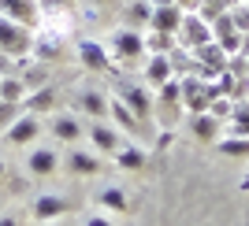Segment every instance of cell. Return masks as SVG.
<instances>
[{"label":"cell","instance_id":"4","mask_svg":"<svg viewBox=\"0 0 249 226\" xmlns=\"http://www.w3.org/2000/svg\"><path fill=\"white\" fill-rule=\"evenodd\" d=\"M175 41L182 45V48H201V45L212 41V26H208L205 19H201L197 11H186L182 15V22H178V33H175Z\"/></svg>","mask_w":249,"mask_h":226},{"label":"cell","instance_id":"18","mask_svg":"<svg viewBox=\"0 0 249 226\" xmlns=\"http://www.w3.org/2000/svg\"><path fill=\"white\" fill-rule=\"evenodd\" d=\"M149 15H153V0H130L123 11L126 26H134V30H145L149 26Z\"/></svg>","mask_w":249,"mask_h":226},{"label":"cell","instance_id":"10","mask_svg":"<svg viewBox=\"0 0 249 226\" xmlns=\"http://www.w3.org/2000/svg\"><path fill=\"white\" fill-rule=\"evenodd\" d=\"M0 15H8V19H15V22L34 26L37 15H41V4H37V0H0Z\"/></svg>","mask_w":249,"mask_h":226},{"label":"cell","instance_id":"15","mask_svg":"<svg viewBox=\"0 0 249 226\" xmlns=\"http://www.w3.org/2000/svg\"><path fill=\"white\" fill-rule=\"evenodd\" d=\"M22 108H26V112H34V115L56 112V89H52V82H49V85H41V89H34V93H26Z\"/></svg>","mask_w":249,"mask_h":226},{"label":"cell","instance_id":"21","mask_svg":"<svg viewBox=\"0 0 249 226\" xmlns=\"http://www.w3.org/2000/svg\"><path fill=\"white\" fill-rule=\"evenodd\" d=\"M175 45H178L175 33H156V30H149V37H145V56H167Z\"/></svg>","mask_w":249,"mask_h":226},{"label":"cell","instance_id":"17","mask_svg":"<svg viewBox=\"0 0 249 226\" xmlns=\"http://www.w3.org/2000/svg\"><path fill=\"white\" fill-rule=\"evenodd\" d=\"M78 112L93 115V119H104V115H108V100H104V93H101V89L78 93Z\"/></svg>","mask_w":249,"mask_h":226},{"label":"cell","instance_id":"3","mask_svg":"<svg viewBox=\"0 0 249 226\" xmlns=\"http://www.w3.org/2000/svg\"><path fill=\"white\" fill-rule=\"evenodd\" d=\"M115 100H123L142 123H153V97H149L145 82H119L115 85Z\"/></svg>","mask_w":249,"mask_h":226},{"label":"cell","instance_id":"13","mask_svg":"<svg viewBox=\"0 0 249 226\" xmlns=\"http://www.w3.org/2000/svg\"><path fill=\"white\" fill-rule=\"evenodd\" d=\"M67 200L63 196H56V193H45V196H37L34 200V219H41V223H56V219L67 211Z\"/></svg>","mask_w":249,"mask_h":226},{"label":"cell","instance_id":"33","mask_svg":"<svg viewBox=\"0 0 249 226\" xmlns=\"http://www.w3.org/2000/svg\"><path fill=\"white\" fill-rule=\"evenodd\" d=\"M82 4H89V8H97V4H112V0H82Z\"/></svg>","mask_w":249,"mask_h":226},{"label":"cell","instance_id":"8","mask_svg":"<svg viewBox=\"0 0 249 226\" xmlns=\"http://www.w3.org/2000/svg\"><path fill=\"white\" fill-rule=\"evenodd\" d=\"M186 11L175 8V4H153V15H149V26L145 30H156V33H178V22H182Z\"/></svg>","mask_w":249,"mask_h":226},{"label":"cell","instance_id":"26","mask_svg":"<svg viewBox=\"0 0 249 226\" xmlns=\"http://www.w3.org/2000/svg\"><path fill=\"white\" fill-rule=\"evenodd\" d=\"M26 112V108H22V104H11V100H0V134H4V130H8L11 123H15V119H19V115Z\"/></svg>","mask_w":249,"mask_h":226},{"label":"cell","instance_id":"20","mask_svg":"<svg viewBox=\"0 0 249 226\" xmlns=\"http://www.w3.org/2000/svg\"><path fill=\"white\" fill-rule=\"evenodd\" d=\"M227 130H231V134H238V137H249V97H246V100H234Z\"/></svg>","mask_w":249,"mask_h":226},{"label":"cell","instance_id":"36","mask_svg":"<svg viewBox=\"0 0 249 226\" xmlns=\"http://www.w3.org/2000/svg\"><path fill=\"white\" fill-rule=\"evenodd\" d=\"M49 226H63V223H49Z\"/></svg>","mask_w":249,"mask_h":226},{"label":"cell","instance_id":"32","mask_svg":"<svg viewBox=\"0 0 249 226\" xmlns=\"http://www.w3.org/2000/svg\"><path fill=\"white\" fill-rule=\"evenodd\" d=\"M0 226H22V223L15 215H0Z\"/></svg>","mask_w":249,"mask_h":226},{"label":"cell","instance_id":"30","mask_svg":"<svg viewBox=\"0 0 249 226\" xmlns=\"http://www.w3.org/2000/svg\"><path fill=\"white\" fill-rule=\"evenodd\" d=\"M175 8H182V11H197L201 8V0H171Z\"/></svg>","mask_w":249,"mask_h":226},{"label":"cell","instance_id":"1","mask_svg":"<svg viewBox=\"0 0 249 226\" xmlns=\"http://www.w3.org/2000/svg\"><path fill=\"white\" fill-rule=\"evenodd\" d=\"M34 37H37V33H34L26 22H15V19H8V15H0V52L22 60V56L34 52Z\"/></svg>","mask_w":249,"mask_h":226},{"label":"cell","instance_id":"9","mask_svg":"<svg viewBox=\"0 0 249 226\" xmlns=\"http://www.w3.org/2000/svg\"><path fill=\"white\" fill-rule=\"evenodd\" d=\"M56 167H60V156H56V148H49V145H37V148L26 156V171L37 175V178L56 175Z\"/></svg>","mask_w":249,"mask_h":226},{"label":"cell","instance_id":"7","mask_svg":"<svg viewBox=\"0 0 249 226\" xmlns=\"http://www.w3.org/2000/svg\"><path fill=\"white\" fill-rule=\"evenodd\" d=\"M78 60H82L86 71H112V56H108V45L89 41V37H82V41H78Z\"/></svg>","mask_w":249,"mask_h":226},{"label":"cell","instance_id":"35","mask_svg":"<svg viewBox=\"0 0 249 226\" xmlns=\"http://www.w3.org/2000/svg\"><path fill=\"white\" fill-rule=\"evenodd\" d=\"M153 4H171V0H153Z\"/></svg>","mask_w":249,"mask_h":226},{"label":"cell","instance_id":"12","mask_svg":"<svg viewBox=\"0 0 249 226\" xmlns=\"http://www.w3.org/2000/svg\"><path fill=\"white\" fill-rule=\"evenodd\" d=\"M89 141H93L97 152H108V156H115L119 148H123L119 130H115V126H104V123H93V126H89Z\"/></svg>","mask_w":249,"mask_h":226},{"label":"cell","instance_id":"24","mask_svg":"<svg viewBox=\"0 0 249 226\" xmlns=\"http://www.w3.org/2000/svg\"><path fill=\"white\" fill-rule=\"evenodd\" d=\"M101 208H108V211H126V193L119 189V185L101 189Z\"/></svg>","mask_w":249,"mask_h":226},{"label":"cell","instance_id":"2","mask_svg":"<svg viewBox=\"0 0 249 226\" xmlns=\"http://www.w3.org/2000/svg\"><path fill=\"white\" fill-rule=\"evenodd\" d=\"M108 56L119 63H138L145 56V30H134V26H119V30L108 37Z\"/></svg>","mask_w":249,"mask_h":226},{"label":"cell","instance_id":"27","mask_svg":"<svg viewBox=\"0 0 249 226\" xmlns=\"http://www.w3.org/2000/svg\"><path fill=\"white\" fill-rule=\"evenodd\" d=\"M231 22H234V30H238V33H249V8H246V0H238V4L231 8Z\"/></svg>","mask_w":249,"mask_h":226},{"label":"cell","instance_id":"11","mask_svg":"<svg viewBox=\"0 0 249 226\" xmlns=\"http://www.w3.org/2000/svg\"><path fill=\"white\" fill-rule=\"evenodd\" d=\"M167 78H175V71H171V60H167V56H145V67H142V82L153 85V89H160Z\"/></svg>","mask_w":249,"mask_h":226},{"label":"cell","instance_id":"6","mask_svg":"<svg viewBox=\"0 0 249 226\" xmlns=\"http://www.w3.org/2000/svg\"><path fill=\"white\" fill-rule=\"evenodd\" d=\"M4 137H8L11 145H30L41 137V115H34V112H22L15 123L4 130Z\"/></svg>","mask_w":249,"mask_h":226},{"label":"cell","instance_id":"25","mask_svg":"<svg viewBox=\"0 0 249 226\" xmlns=\"http://www.w3.org/2000/svg\"><path fill=\"white\" fill-rule=\"evenodd\" d=\"M216 148L223 156H249V137H223V141H216Z\"/></svg>","mask_w":249,"mask_h":226},{"label":"cell","instance_id":"31","mask_svg":"<svg viewBox=\"0 0 249 226\" xmlns=\"http://www.w3.org/2000/svg\"><path fill=\"white\" fill-rule=\"evenodd\" d=\"M86 226H115V223L108 215H89V219H86Z\"/></svg>","mask_w":249,"mask_h":226},{"label":"cell","instance_id":"5","mask_svg":"<svg viewBox=\"0 0 249 226\" xmlns=\"http://www.w3.org/2000/svg\"><path fill=\"white\" fill-rule=\"evenodd\" d=\"M49 130H52V137L63 141V145H78V141H82V134H86V126L78 123V115H71V112H52Z\"/></svg>","mask_w":249,"mask_h":226},{"label":"cell","instance_id":"29","mask_svg":"<svg viewBox=\"0 0 249 226\" xmlns=\"http://www.w3.org/2000/svg\"><path fill=\"white\" fill-rule=\"evenodd\" d=\"M8 74H19V60L8 56V52H0V78H8Z\"/></svg>","mask_w":249,"mask_h":226},{"label":"cell","instance_id":"14","mask_svg":"<svg viewBox=\"0 0 249 226\" xmlns=\"http://www.w3.org/2000/svg\"><path fill=\"white\" fill-rule=\"evenodd\" d=\"M108 115H112L115 123L123 126L126 134H134V137H138V134H145V123H142V119H138V115L130 112V108H126L123 100H115V97L108 100Z\"/></svg>","mask_w":249,"mask_h":226},{"label":"cell","instance_id":"28","mask_svg":"<svg viewBox=\"0 0 249 226\" xmlns=\"http://www.w3.org/2000/svg\"><path fill=\"white\" fill-rule=\"evenodd\" d=\"M231 108H234V100H231V97H223V93H219L216 100L208 104V115H216L219 123H223V119H231Z\"/></svg>","mask_w":249,"mask_h":226},{"label":"cell","instance_id":"22","mask_svg":"<svg viewBox=\"0 0 249 226\" xmlns=\"http://www.w3.org/2000/svg\"><path fill=\"white\" fill-rule=\"evenodd\" d=\"M115 163L123 167V171H142V167H145V152H142L138 145H123V148L115 152Z\"/></svg>","mask_w":249,"mask_h":226},{"label":"cell","instance_id":"16","mask_svg":"<svg viewBox=\"0 0 249 226\" xmlns=\"http://www.w3.org/2000/svg\"><path fill=\"white\" fill-rule=\"evenodd\" d=\"M190 126H194V137H197V141L216 145V141H219V126H223V123H219L216 115H208V112H197Z\"/></svg>","mask_w":249,"mask_h":226},{"label":"cell","instance_id":"34","mask_svg":"<svg viewBox=\"0 0 249 226\" xmlns=\"http://www.w3.org/2000/svg\"><path fill=\"white\" fill-rule=\"evenodd\" d=\"M4 171H8V167H4V160H0V178H4Z\"/></svg>","mask_w":249,"mask_h":226},{"label":"cell","instance_id":"19","mask_svg":"<svg viewBox=\"0 0 249 226\" xmlns=\"http://www.w3.org/2000/svg\"><path fill=\"white\" fill-rule=\"evenodd\" d=\"M67 167H71L74 175H97V171H101V160H97L93 152L71 148V152H67Z\"/></svg>","mask_w":249,"mask_h":226},{"label":"cell","instance_id":"23","mask_svg":"<svg viewBox=\"0 0 249 226\" xmlns=\"http://www.w3.org/2000/svg\"><path fill=\"white\" fill-rule=\"evenodd\" d=\"M0 100H11V104H22V100H26V85H22L19 74L0 78Z\"/></svg>","mask_w":249,"mask_h":226}]
</instances>
